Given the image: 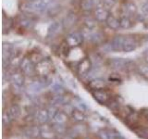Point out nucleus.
<instances>
[{"label":"nucleus","instance_id":"obj_1","mask_svg":"<svg viewBox=\"0 0 148 139\" xmlns=\"http://www.w3.org/2000/svg\"><path fill=\"white\" fill-rule=\"evenodd\" d=\"M137 46H138V43L134 38L129 36H123V42L121 46L122 52H132V51L137 48Z\"/></svg>","mask_w":148,"mask_h":139},{"label":"nucleus","instance_id":"obj_2","mask_svg":"<svg viewBox=\"0 0 148 139\" xmlns=\"http://www.w3.org/2000/svg\"><path fill=\"white\" fill-rule=\"evenodd\" d=\"M83 41V35L81 32H72L69 34L67 39L66 43L69 46H78L80 45Z\"/></svg>","mask_w":148,"mask_h":139},{"label":"nucleus","instance_id":"obj_3","mask_svg":"<svg viewBox=\"0 0 148 139\" xmlns=\"http://www.w3.org/2000/svg\"><path fill=\"white\" fill-rule=\"evenodd\" d=\"M109 13L108 11V8H106L105 7H99L96 8L95 10V18L96 21H106V19L108 18Z\"/></svg>","mask_w":148,"mask_h":139},{"label":"nucleus","instance_id":"obj_4","mask_svg":"<svg viewBox=\"0 0 148 139\" xmlns=\"http://www.w3.org/2000/svg\"><path fill=\"white\" fill-rule=\"evenodd\" d=\"M63 28V23L61 22H54L48 29V36H55L61 32Z\"/></svg>","mask_w":148,"mask_h":139},{"label":"nucleus","instance_id":"obj_5","mask_svg":"<svg viewBox=\"0 0 148 139\" xmlns=\"http://www.w3.org/2000/svg\"><path fill=\"white\" fill-rule=\"evenodd\" d=\"M106 25L112 30H117V29H119V27H120L119 20L112 15L108 16V18L106 19Z\"/></svg>","mask_w":148,"mask_h":139},{"label":"nucleus","instance_id":"obj_6","mask_svg":"<svg viewBox=\"0 0 148 139\" xmlns=\"http://www.w3.org/2000/svg\"><path fill=\"white\" fill-rule=\"evenodd\" d=\"M76 21H77V18L75 16V14H69V15H68L64 19L63 25L67 26V27H71L76 22Z\"/></svg>","mask_w":148,"mask_h":139},{"label":"nucleus","instance_id":"obj_7","mask_svg":"<svg viewBox=\"0 0 148 139\" xmlns=\"http://www.w3.org/2000/svg\"><path fill=\"white\" fill-rule=\"evenodd\" d=\"M81 7L83 10H90L92 9L95 6L94 0H82L81 3Z\"/></svg>","mask_w":148,"mask_h":139},{"label":"nucleus","instance_id":"obj_8","mask_svg":"<svg viewBox=\"0 0 148 139\" xmlns=\"http://www.w3.org/2000/svg\"><path fill=\"white\" fill-rule=\"evenodd\" d=\"M90 60L89 59H83L81 65H80V68H79V71H80V73H83V72H86L89 71L90 69Z\"/></svg>","mask_w":148,"mask_h":139},{"label":"nucleus","instance_id":"obj_9","mask_svg":"<svg viewBox=\"0 0 148 139\" xmlns=\"http://www.w3.org/2000/svg\"><path fill=\"white\" fill-rule=\"evenodd\" d=\"M119 24H120V27L123 28V29H128V28L132 26V23L128 17L124 16L119 19Z\"/></svg>","mask_w":148,"mask_h":139},{"label":"nucleus","instance_id":"obj_10","mask_svg":"<svg viewBox=\"0 0 148 139\" xmlns=\"http://www.w3.org/2000/svg\"><path fill=\"white\" fill-rule=\"evenodd\" d=\"M110 63L113 65L114 68H122L127 64V60L123 58H114Z\"/></svg>","mask_w":148,"mask_h":139},{"label":"nucleus","instance_id":"obj_11","mask_svg":"<svg viewBox=\"0 0 148 139\" xmlns=\"http://www.w3.org/2000/svg\"><path fill=\"white\" fill-rule=\"evenodd\" d=\"M21 68L25 72H29V70L32 69V61L29 58H24L21 61Z\"/></svg>","mask_w":148,"mask_h":139},{"label":"nucleus","instance_id":"obj_12","mask_svg":"<svg viewBox=\"0 0 148 139\" xmlns=\"http://www.w3.org/2000/svg\"><path fill=\"white\" fill-rule=\"evenodd\" d=\"M125 11L128 14H135L137 11V8L133 3H128L125 5Z\"/></svg>","mask_w":148,"mask_h":139},{"label":"nucleus","instance_id":"obj_13","mask_svg":"<svg viewBox=\"0 0 148 139\" xmlns=\"http://www.w3.org/2000/svg\"><path fill=\"white\" fill-rule=\"evenodd\" d=\"M84 24H85V26L88 28V29H92V28L95 27L96 21L94 20V19H92L91 17H87L84 20Z\"/></svg>","mask_w":148,"mask_h":139},{"label":"nucleus","instance_id":"obj_14","mask_svg":"<svg viewBox=\"0 0 148 139\" xmlns=\"http://www.w3.org/2000/svg\"><path fill=\"white\" fill-rule=\"evenodd\" d=\"M116 3H117V0H103V6L106 8H113Z\"/></svg>","mask_w":148,"mask_h":139},{"label":"nucleus","instance_id":"obj_15","mask_svg":"<svg viewBox=\"0 0 148 139\" xmlns=\"http://www.w3.org/2000/svg\"><path fill=\"white\" fill-rule=\"evenodd\" d=\"M142 12L145 16L148 17V3L143 4L142 6Z\"/></svg>","mask_w":148,"mask_h":139},{"label":"nucleus","instance_id":"obj_16","mask_svg":"<svg viewBox=\"0 0 148 139\" xmlns=\"http://www.w3.org/2000/svg\"><path fill=\"white\" fill-rule=\"evenodd\" d=\"M145 60L148 62V50H146L145 52Z\"/></svg>","mask_w":148,"mask_h":139},{"label":"nucleus","instance_id":"obj_17","mask_svg":"<svg viewBox=\"0 0 148 139\" xmlns=\"http://www.w3.org/2000/svg\"><path fill=\"white\" fill-rule=\"evenodd\" d=\"M145 39H146V40H148V34L146 35V37H145Z\"/></svg>","mask_w":148,"mask_h":139}]
</instances>
